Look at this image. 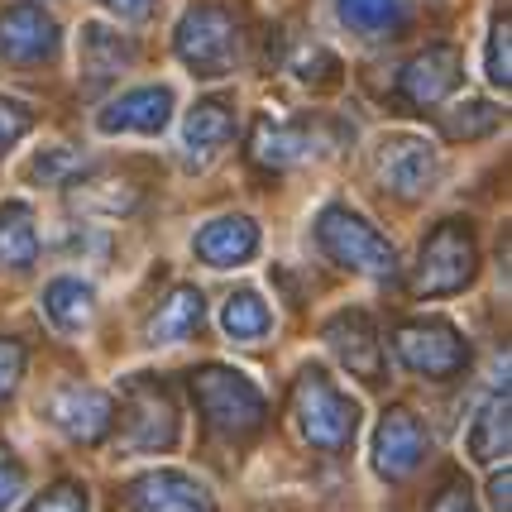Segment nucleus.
Masks as SVG:
<instances>
[{
	"mask_svg": "<svg viewBox=\"0 0 512 512\" xmlns=\"http://www.w3.org/2000/svg\"><path fill=\"white\" fill-rule=\"evenodd\" d=\"M292 412H297V431L307 436V446L326 450V455L350 450V441L359 431V402L350 393H340L326 369H307L297 379Z\"/></svg>",
	"mask_w": 512,
	"mask_h": 512,
	"instance_id": "1",
	"label": "nucleus"
},
{
	"mask_svg": "<svg viewBox=\"0 0 512 512\" xmlns=\"http://www.w3.org/2000/svg\"><path fill=\"white\" fill-rule=\"evenodd\" d=\"M192 393H197L201 417L216 426L230 441H245L254 436L268 417V402L259 393V383L240 374V369H225V364H206L201 374H192Z\"/></svg>",
	"mask_w": 512,
	"mask_h": 512,
	"instance_id": "2",
	"label": "nucleus"
},
{
	"mask_svg": "<svg viewBox=\"0 0 512 512\" xmlns=\"http://www.w3.org/2000/svg\"><path fill=\"white\" fill-rule=\"evenodd\" d=\"M316 245L326 249V259L350 273H369V278H393L398 273V249L383 240L374 225L350 206H326L316 216Z\"/></svg>",
	"mask_w": 512,
	"mask_h": 512,
	"instance_id": "3",
	"label": "nucleus"
},
{
	"mask_svg": "<svg viewBox=\"0 0 512 512\" xmlns=\"http://www.w3.org/2000/svg\"><path fill=\"white\" fill-rule=\"evenodd\" d=\"M173 48L192 77H225L240 63V24L221 5H192L178 20Z\"/></svg>",
	"mask_w": 512,
	"mask_h": 512,
	"instance_id": "4",
	"label": "nucleus"
},
{
	"mask_svg": "<svg viewBox=\"0 0 512 512\" xmlns=\"http://www.w3.org/2000/svg\"><path fill=\"white\" fill-rule=\"evenodd\" d=\"M125 446L139 450V455H158V450H173L182 436V417H178V402L168 393V383L139 379L125 383Z\"/></svg>",
	"mask_w": 512,
	"mask_h": 512,
	"instance_id": "5",
	"label": "nucleus"
},
{
	"mask_svg": "<svg viewBox=\"0 0 512 512\" xmlns=\"http://www.w3.org/2000/svg\"><path fill=\"white\" fill-rule=\"evenodd\" d=\"M474 268H479L474 235H469L460 221H441L426 235L412 288H417V297H446V292L465 288L469 278H474Z\"/></svg>",
	"mask_w": 512,
	"mask_h": 512,
	"instance_id": "6",
	"label": "nucleus"
},
{
	"mask_svg": "<svg viewBox=\"0 0 512 512\" xmlns=\"http://www.w3.org/2000/svg\"><path fill=\"white\" fill-rule=\"evenodd\" d=\"M393 345H398V359L412 369V374L436 379V383L455 379V374L469 364L465 335L455 331L450 321H441V316H422V321H407V326H398Z\"/></svg>",
	"mask_w": 512,
	"mask_h": 512,
	"instance_id": "7",
	"label": "nucleus"
},
{
	"mask_svg": "<svg viewBox=\"0 0 512 512\" xmlns=\"http://www.w3.org/2000/svg\"><path fill=\"white\" fill-rule=\"evenodd\" d=\"M44 412H48V422L58 426L67 441H77V446L106 441L115 426V398L101 393V388H91V383H63V388H53Z\"/></svg>",
	"mask_w": 512,
	"mask_h": 512,
	"instance_id": "8",
	"label": "nucleus"
},
{
	"mask_svg": "<svg viewBox=\"0 0 512 512\" xmlns=\"http://www.w3.org/2000/svg\"><path fill=\"white\" fill-rule=\"evenodd\" d=\"M374 173L398 197H422V192H431V182L441 173V158L417 134H383L379 149H374Z\"/></svg>",
	"mask_w": 512,
	"mask_h": 512,
	"instance_id": "9",
	"label": "nucleus"
},
{
	"mask_svg": "<svg viewBox=\"0 0 512 512\" xmlns=\"http://www.w3.org/2000/svg\"><path fill=\"white\" fill-rule=\"evenodd\" d=\"M58 20L48 15L44 5L20 0V5H5L0 10V58L10 63H44L58 53Z\"/></svg>",
	"mask_w": 512,
	"mask_h": 512,
	"instance_id": "10",
	"label": "nucleus"
},
{
	"mask_svg": "<svg viewBox=\"0 0 512 512\" xmlns=\"http://www.w3.org/2000/svg\"><path fill=\"white\" fill-rule=\"evenodd\" d=\"M321 340L331 345V355L364 383H383V345L374 331V316L369 312H335L321 326Z\"/></svg>",
	"mask_w": 512,
	"mask_h": 512,
	"instance_id": "11",
	"label": "nucleus"
},
{
	"mask_svg": "<svg viewBox=\"0 0 512 512\" xmlns=\"http://www.w3.org/2000/svg\"><path fill=\"white\" fill-rule=\"evenodd\" d=\"M460 77H465V58H460V48L450 44H436L417 53V58H407L398 72V87H402V101L407 106H441L450 91L460 87Z\"/></svg>",
	"mask_w": 512,
	"mask_h": 512,
	"instance_id": "12",
	"label": "nucleus"
},
{
	"mask_svg": "<svg viewBox=\"0 0 512 512\" xmlns=\"http://www.w3.org/2000/svg\"><path fill=\"white\" fill-rule=\"evenodd\" d=\"M426 450H431V436L407 407L383 412L379 431H374V469L383 479H407L426 460Z\"/></svg>",
	"mask_w": 512,
	"mask_h": 512,
	"instance_id": "13",
	"label": "nucleus"
},
{
	"mask_svg": "<svg viewBox=\"0 0 512 512\" xmlns=\"http://www.w3.org/2000/svg\"><path fill=\"white\" fill-rule=\"evenodd\" d=\"M77 67H82V91L96 96L101 87L120 82L134 67V44L125 34H115L111 24L91 20L82 24V39H77Z\"/></svg>",
	"mask_w": 512,
	"mask_h": 512,
	"instance_id": "14",
	"label": "nucleus"
},
{
	"mask_svg": "<svg viewBox=\"0 0 512 512\" xmlns=\"http://www.w3.org/2000/svg\"><path fill=\"white\" fill-rule=\"evenodd\" d=\"M130 508L134 512H216L211 489L182 474V469H154L130 484Z\"/></svg>",
	"mask_w": 512,
	"mask_h": 512,
	"instance_id": "15",
	"label": "nucleus"
},
{
	"mask_svg": "<svg viewBox=\"0 0 512 512\" xmlns=\"http://www.w3.org/2000/svg\"><path fill=\"white\" fill-rule=\"evenodd\" d=\"M173 120V87H134L96 115L101 134H163Z\"/></svg>",
	"mask_w": 512,
	"mask_h": 512,
	"instance_id": "16",
	"label": "nucleus"
},
{
	"mask_svg": "<svg viewBox=\"0 0 512 512\" xmlns=\"http://www.w3.org/2000/svg\"><path fill=\"white\" fill-rule=\"evenodd\" d=\"M316 125H302V120H278V115H259L254 120V134H249V154L264 168H292L302 158L316 154Z\"/></svg>",
	"mask_w": 512,
	"mask_h": 512,
	"instance_id": "17",
	"label": "nucleus"
},
{
	"mask_svg": "<svg viewBox=\"0 0 512 512\" xmlns=\"http://www.w3.org/2000/svg\"><path fill=\"white\" fill-rule=\"evenodd\" d=\"M197 259L206 268H235V264H249L259 254V225L249 216H216L197 230Z\"/></svg>",
	"mask_w": 512,
	"mask_h": 512,
	"instance_id": "18",
	"label": "nucleus"
},
{
	"mask_svg": "<svg viewBox=\"0 0 512 512\" xmlns=\"http://www.w3.org/2000/svg\"><path fill=\"white\" fill-rule=\"evenodd\" d=\"M230 139H235V111H230V101H221V96L197 101L187 111V120H182V149H187V163H197V168L211 163Z\"/></svg>",
	"mask_w": 512,
	"mask_h": 512,
	"instance_id": "19",
	"label": "nucleus"
},
{
	"mask_svg": "<svg viewBox=\"0 0 512 512\" xmlns=\"http://www.w3.org/2000/svg\"><path fill=\"white\" fill-rule=\"evenodd\" d=\"M469 460L474 465H498V460H508V383L503 388H493L489 398L479 402V412H474V422H469Z\"/></svg>",
	"mask_w": 512,
	"mask_h": 512,
	"instance_id": "20",
	"label": "nucleus"
},
{
	"mask_svg": "<svg viewBox=\"0 0 512 512\" xmlns=\"http://www.w3.org/2000/svg\"><path fill=\"white\" fill-rule=\"evenodd\" d=\"M39 264V221L29 201H0V268Z\"/></svg>",
	"mask_w": 512,
	"mask_h": 512,
	"instance_id": "21",
	"label": "nucleus"
},
{
	"mask_svg": "<svg viewBox=\"0 0 512 512\" xmlns=\"http://www.w3.org/2000/svg\"><path fill=\"white\" fill-rule=\"evenodd\" d=\"M39 302H44V316L63 335L87 331L91 316H96V288H91V283H82V278H53Z\"/></svg>",
	"mask_w": 512,
	"mask_h": 512,
	"instance_id": "22",
	"label": "nucleus"
},
{
	"mask_svg": "<svg viewBox=\"0 0 512 512\" xmlns=\"http://www.w3.org/2000/svg\"><path fill=\"white\" fill-rule=\"evenodd\" d=\"M335 15L359 39H398L407 24V0H335Z\"/></svg>",
	"mask_w": 512,
	"mask_h": 512,
	"instance_id": "23",
	"label": "nucleus"
},
{
	"mask_svg": "<svg viewBox=\"0 0 512 512\" xmlns=\"http://www.w3.org/2000/svg\"><path fill=\"white\" fill-rule=\"evenodd\" d=\"M201 316H206V297L197 288H173V297L154 312L144 335H149V345H178L201 326Z\"/></svg>",
	"mask_w": 512,
	"mask_h": 512,
	"instance_id": "24",
	"label": "nucleus"
},
{
	"mask_svg": "<svg viewBox=\"0 0 512 512\" xmlns=\"http://www.w3.org/2000/svg\"><path fill=\"white\" fill-rule=\"evenodd\" d=\"M268 326H273V312H268V302L254 288H235L230 297H225L221 331L230 335V340L254 345V340H264V335H268Z\"/></svg>",
	"mask_w": 512,
	"mask_h": 512,
	"instance_id": "25",
	"label": "nucleus"
},
{
	"mask_svg": "<svg viewBox=\"0 0 512 512\" xmlns=\"http://www.w3.org/2000/svg\"><path fill=\"white\" fill-rule=\"evenodd\" d=\"M72 206L82 216H130L139 206V187H130V182H87V187L72 192Z\"/></svg>",
	"mask_w": 512,
	"mask_h": 512,
	"instance_id": "26",
	"label": "nucleus"
},
{
	"mask_svg": "<svg viewBox=\"0 0 512 512\" xmlns=\"http://www.w3.org/2000/svg\"><path fill=\"white\" fill-rule=\"evenodd\" d=\"M503 125V111L493 106V101H460L455 111L441 115V130L446 139H484Z\"/></svg>",
	"mask_w": 512,
	"mask_h": 512,
	"instance_id": "27",
	"label": "nucleus"
},
{
	"mask_svg": "<svg viewBox=\"0 0 512 512\" xmlns=\"http://www.w3.org/2000/svg\"><path fill=\"white\" fill-rule=\"evenodd\" d=\"M77 173H87V158L72 154V149H44V154L29 158V168H24V178L44 182V187H63Z\"/></svg>",
	"mask_w": 512,
	"mask_h": 512,
	"instance_id": "28",
	"label": "nucleus"
},
{
	"mask_svg": "<svg viewBox=\"0 0 512 512\" xmlns=\"http://www.w3.org/2000/svg\"><path fill=\"white\" fill-rule=\"evenodd\" d=\"M484 72H489L493 87H512V20L498 15L489 29V58H484Z\"/></svg>",
	"mask_w": 512,
	"mask_h": 512,
	"instance_id": "29",
	"label": "nucleus"
},
{
	"mask_svg": "<svg viewBox=\"0 0 512 512\" xmlns=\"http://www.w3.org/2000/svg\"><path fill=\"white\" fill-rule=\"evenodd\" d=\"M292 77L307 82V87H331L335 77H340V58H335L331 48L312 44V48H302V53L292 58Z\"/></svg>",
	"mask_w": 512,
	"mask_h": 512,
	"instance_id": "30",
	"label": "nucleus"
},
{
	"mask_svg": "<svg viewBox=\"0 0 512 512\" xmlns=\"http://www.w3.org/2000/svg\"><path fill=\"white\" fill-rule=\"evenodd\" d=\"M29 130H34V111H29V101H20V96H0V158L10 154Z\"/></svg>",
	"mask_w": 512,
	"mask_h": 512,
	"instance_id": "31",
	"label": "nucleus"
},
{
	"mask_svg": "<svg viewBox=\"0 0 512 512\" xmlns=\"http://www.w3.org/2000/svg\"><path fill=\"white\" fill-rule=\"evenodd\" d=\"M20 379H24V345L0 335V402L20 388Z\"/></svg>",
	"mask_w": 512,
	"mask_h": 512,
	"instance_id": "32",
	"label": "nucleus"
},
{
	"mask_svg": "<svg viewBox=\"0 0 512 512\" xmlns=\"http://www.w3.org/2000/svg\"><path fill=\"white\" fill-rule=\"evenodd\" d=\"M24 512H87V493L77 489V484H58L44 498H34Z\"/></svg>",
	"mask_w": 512,
	"mask_h": 512,
	"instance_id": "33",
	"label": "nucleus"
},
{
	"mask_svg": "<svg viewBox=\"0 0 512 512\" xmlns=\"http://www.w3.org/2000/svg\"><path fill=\"white\" fill-rule=\"evenodd\" d=\"M20 493H24V465L5 446H0V512L10 508Z\"/></svg>",
	"mask_w": 512,
	"mask_h": 512,
	"instance_id": "34",
	"label": "nucleus"
},
{
	"mask_svg": "<svg viewBox=\"0 0 512 512\" xmlns=\"http://www.w3.org/2000/svg\"><path fill=\"white\" fill-rule=\"evenodd\" d=\"M431 512H479V508H474V493H469L465 484H450V489L431 503Z\"/></svg>",
	"mask_w": 512,
	"mask_h": 512,
	"instance_id": "35",
	"label": "nucleus"
},
{
	"mask_svg": "<svg viewBox=\"0 0 512 512\" xmlns=\"http://www.w3.org/2000/svg\"><path fill=\"white\" fill-rule=\"evenodd\" d=\"M111 15H120V20H149L158 10V0H101Z\"/></svg>",
	"mask_w": 512,
	"mask_h": 512,
	"instance_id": "36",
	"label": "nucleus"
},
{
	"mask_svg": "<svg viewBox=\"0 0 512 512\" xmlns=\"http://www.w3.org/2000/svg\"><path fill=\"white\" fill-rule=\"evenodd\" d=\"M489 498H493V508H498V512H508V465H503V474H493Z\"/></svg>",
	"mask_w": 512,
	"mask_h": 512,
	"instance_id": "37",
	"label": "nucleus"
}]
</instances>
